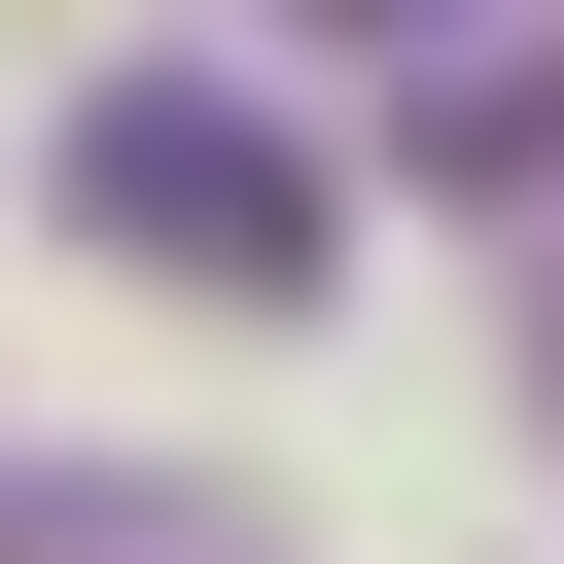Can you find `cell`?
Segmentation results:
<instances>
[{
  "mask_svg": "<svg viewBox=\"0 0 564 564\" xmlns=\"http://www.w3.org/2000/svg\"><path fill=\"white\" fill-rule=\"evenodd\" d=\"M70 247H141V282H212V317H317V141L282 106H70Z\"/></svg>",
  "mask_w": 564,
  "mask_h": 564,
  "instance_id": "6da1fadb",
  "label": "cell"
},
{
  "mask_svg": "<svg viewBox=\"0 0 564 564\" xmlns=\"http://www.w3.org/2000/svg\"><path fill=\"white\" fill-rule=\"evenodd\" d=\"M0 564H282V529H212V494H141V458H35Z\"/></svg>",
  "mask_w": 564,
  "mask_h": 564,
  "instance_id": "7a4b0ae2",
  "label": "cell"
},
{
  "mask_svg": "<svg viewBox=\"0 0 564 564\" xmlns=\"http://www.w3.org/2000/svg\"><path fill=\"white\" fill-rule=\"evenodd\" d=\"M423 176H458V212H494V176H564V70H529V35H458V70H423Z\"/></svg>",
  "mask_w": 564,
  "mask_h": 564,
  "instance_id": "3957f363",
  "label": "cell"
},
{
  "mask_svg": "<svg viewBox=\"0 0 564 564\" xmlns=\"http://www.w3.org/2000/svg\"><path fill=\"white\" fill-rule=\"evenodd\" d=\"M317 35H494V0H317Z\"/></svg>",
  "mask_w": 564,
  "mask_h": 564,
  "instance_id": "277c9868",
  "label": "cell"
}]
</instances>
